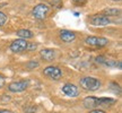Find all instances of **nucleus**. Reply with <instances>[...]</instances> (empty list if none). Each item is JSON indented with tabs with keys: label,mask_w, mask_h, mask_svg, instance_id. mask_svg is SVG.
<instances>
[{
	"label": "nucleus",
	"mask_w": 122,
	"mask_h": 113,
	"mask_svg": "<svg viewBox=\"0 0 122 113\" xmlns=\"http://www.w3.org/2000/svg\"><path fill=\"white\" fill-rule=\"evenodd\" d=\"M79 84L86 91H97L101 87V82L95 77H84L80 79Z\"/></svg>",
	"instance_id": "obj_1"
},
{
	"label": "nucleus",
	"mask_w": 122,
	"mask_h": 113,
	"mask_svg": "<svg viewBox=\"0 0 122 113\" xmlns=\"http://www.w3.org/2000/svg\"><path fill=\"white\" fill-rule=\"evenodd\" d=\"M28 44H30V42H27L26 40L23 39L16 40V41H14L13 43L10 44V50L15 53L24 52V51L28 50Z\"/></svg>",
	"instance_id": "obj_2"
},
{
	"label": "nucleus",
	"mask_w": 122,
	"mask_h": 113,
	"mask_svg": "<svg viewBox=\"0 0 122 113\" xmlns=\"http://www.w3.org/2000/svg\"><path fill=\"white\" fill-rule=\"evenodd\" d=\"M43 74L50 79H53V80H58V79L61 78L62 76V71H61L60 68H58L56 66H49L45 69L43 70Z\"/></svg>",
	"instance_id": "obj_3"
},
{
	"label": "nucleus",
	"mask_w": 122,
	"mask_h": 113,
	"mask_svg": "<svg viewBox=\"0 0 122 113\" xmlns=\"http://www.w3.org/2000/svg\"><path fill=\"white\" fill-rule=\"evenodd\" d=\"M85 43L91 46H95V48H102L107 45L109 41L105 37H97V36H88L85 40Z\"/></svg>",
	"instance_id": "obj_4"
},
{
	"label": "nucleus",
	"mask_w": 122,
	"mask_h": 113,
	"mask_svg": "<svg viewBox=\"0 0 122 113\" xmlns=\"http://www.w3.org/2000/svg\"><path fill=\"white\" fill-rule=\"evenodd\" d=\"M49 13V7L48 5L45 4H39L37 6H35L33 8V16H34L36 19H44L46 17V15Z\"/></svg>",
	"instance_id": "obj_5"
},
{
	"label": "nucleus",
	"mask_w": 122,
	"mask_h": 113,
	"mask_svg": "<svg viewBox=\"0 0 122 113\" xmlns=\"http://www.w3.org/2000/svg\"><path fill=\"white\" fill-rule=\"evenodd\" d=\"M28 86V82L23 79V80H18V82H13L11 84H9L8 89L13 93H19V92L25 91Z\"/></svg>",
	"instance_id": "obj_6"
},
{
	"label": "nucleus",
	"mask_w": 122,
	"mask_h": 113,
	"mask_svg": "<svg viewBox=\"0 0 122 113\" xmlns=\"http://www.w3.org/2000/svg\"><path fill=\"white\" fill-rule=\"evenodd\" d=\"M91 23L93 25H95V26H106V25H109L111 21H110V18L106 16V15H94L93 17L91 18Z\"/></svg>",
	"instance_id": "obj_7"
},
{
	"label": "nucleus",
	"mask_w": 122,
	"mask_h": 113,
	"mask_svg": "<svg viewBox=\"0 0 122 113\" xmlns=\"http://www.w3.org/2000/svg\"><path fill=\"white\" fill-rule=\"evenodd\" d=\"M62 92L65 95L69 97H76L79 94V89L77 88V86H75L72 84H65L62 86Z\"/></svg>",
	"instance_id": "obj_8"
},
{
	"label": "nucleus",
	"mask_w": 122,
	"mask_h": 113,
	"mask_svg": "<svg viewBox=\"0 0 122 113\" xmlns=\"http://www.w3.org/2000/svg\"><path fill=\"white\" fill-rule=\"evenodd\" d=\"M60 39L63 41V42H67V43H70L72 42L75 39H76V34L71 31H67L63 30L60 32Z\"/></svg>",
	"instance_id": "obj_9"
},
{
	"label": "nucleus",
	"mask_w": 122,
	"mask_h": 113,
	"mask_svg": "<svg viewBox=\"0 0 122 113\" xmlns=\"http://www.w3.org/2000/svg\"><path fill=\"white\" fill-rule=\"evenodd\" d=\"M40 54H41L42 59H44V60H46V61H51L56 58V51L52 50V49H43L40 52Z\"/></svg>",
	"instance_id": "obj_10"
},
{
	"label": "nucleus",
	"mask_w": 122,
	"mask_h": 113,
	"mask_svg": "<svg viewBox=\"0 0 122 113\" xmlns=\"http://www.w3.org/2000/svg\"><path fill=\"white\" fill-rule=\"evenodd\" d=\"M84 106L87 109H94L96 106H98L97 104V97L95 96H87L84 100Z\"/></svg>",
	"instance_id": "obj_11"
},
{
	"label": "nucleus",
	"mask_w": 122,
	"mask_h": 113,
	"mask_svg": "<svg viewBox=\"0 0 122 113\" xmlns=\"http://www.w3.org/2000/svg\"><path fill=\"white\" fill-rule=\"evenodd\" d=\"M16 34L23 40H27V39H30V37H33V33L28 30H19L17 31V33Z\"/></svg>",
	"instance_id": "obj_12"
},
{
	"label": "nucleus",
	"mask_w": 122,
	"mask_h": 113,
	"mask_svg": "<svg viewBox=\"0 0 122 113\" xmlns=\"http://www.w3.org/2000/svg\"><path fill=\"white\" fill-rule=\"evenodd\" d=\"M105 14H107V16L109 15H117V14H120V10H118V9H106V10H104Z\"/></svg>",
	"instance_id": "obj_13"
},
{
	"label": "nucleus",
	"mask_w": 122,
	"mask_h": 113,
	"mask_svg": "<svg viewBox=\"0 0 122 113\" xmlns=\"http://www.w3.org/2000/svg\"><path fill=\"white\" fill-rule=\"evenodd\" d=\"M6 22H7V16H6L4 13H1V11H0V26L5 25V23Z\"/></svg>",
	"instance_id": "obj_14"
},
{
	"label": "nucleus",
	"mask_w": 122,
	"mask_h": 113,
	"mask_svg": "<svg viewBox=\"0 0 122 113\" xmlns=\"http://www.w3.org/2000/svg\"><path fill=\"white\" fill-rule=\"evenodd\" d=\"M27 67H28L30 69H33L35 67H39V62H36V61H30V63H27Z\"/></svg>",
	"instance_id": "obj_15"
},
{
	"label": "nucleus",
	"mask_w": 122,
	"mask_h": 113,
	"mask_svg": "<svg viewBox=\"0 0 122 113\" xmlns=\"http://www.w3.org/2000/svg\"><path fill=\"white\" fill-rule=\"evenodd\" d=\"M71 1H72L75 5H77V6H83V5H85V2H86V0H71Z\"/></svg>",
	"instance_id": "obj_16"
},
{
	"label": "nucleus",
	"mask_w": 122,
	"mask_h": 113,
	"mask_svg": "<svg viewBox=\"0 0 122 113\" xmlns=\"http://www.w3.org/2000/svg\"><path fill=\"white\" fill-rule=\"evenodd\" d=\"M89 113H105L103 110H92L89 111Z\"/></svg>",
	"instance_id": "obj_17"
},
{
	"label": "nucleus",
	"mask_w": 122,
	"mask_h": 113,
	"mask_svg": "<svg viewBox=\"0 0 122 113\" xmlns=\"http://www.w3.org/2000/svg\"><path fill=\"white\" fill-rule=\"evenodd\" d=\"M4 84H5V79H4V77L0 75V87L4 86Z\"/></svg>",
	"instance_id": "obj_18"
},
{
	"label": "nucleus",
	"mask_w": 122,
	"mask_h": 113,
	"mask_svg": "<svg viewBox=\"0 0 122 113\" xmlns=\"http://www.w3.org/2000/svg\"><path fill=\"white\" fill-rule=\"evenodd\" d=\"M0 113H13L11 111H8V110H1Z\"/></svg>",
	"instance_id": "obj_19"
},
{
	"label": "nucleus",
	"mask_w": 122,
	"mask_h": 113,
	"mask_svg": "<svg viewBox=\"0 0 122 113\" xmlns=\"http://www.w3.org/2000/svg\"><path fill=\"white\" fill-rule=\"evenodd\" d=\"M112 1H121V0H112Z\"/></svg>",
	"instance_id": "obj_20"
}]
</instances>
